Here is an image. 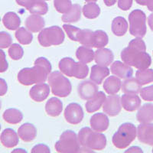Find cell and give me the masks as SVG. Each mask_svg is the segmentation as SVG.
<instances>
[{
	"mask_svg": "<svg viewBox=\"0 0 153 153\" xmlns=\"http://www.w3.org/2000/svg\"><path fill=\"white\" fill-rule=\"evenodd\" d=\"M146 45L141 38L132 39L121 52V59L129 66L139 70L147 69L152 64L151 56L146 52Z\"/></svg>",
	"mask_w": 153,
	"mask_h": 153,
	"instance_id": "cell-1",
	"label": "cell"
},
{
	"mask_svg": "<svg viewBox=\"0 0 153 153\" xmlns=\"http://www.w3.org/2000/svg\"><path fill=\"white\" fill-rule=\"evenodd\" d=\"M51 65L45 57H38L35 60L33 68L22 69L18 74V80L25 86L44 83L51 71Z\"/></svg>",
	"mask_w": 153,
	"mask_h": 153,
	"instance_id": "cell-2",
	"label": "cell"
},
{
	"mask_svg": "<svg viewBox=\"0 0 153 153\" xmlns=\"http://www.w3.org/2000/svg\"><path fill=\"white\" fill-rule=\"evenodd\" d=\"M80 146L86 152L90 150H103L106 146V138L101 132H96L89 127H84L78 133Z\"/></svg>",
	"mask_w": 153,
	"mask_h": 153,
	"instance_id": "cell-3",
	"label": "cell"
},
{
	"mask_svg": "<svg viewBox=\"0 0 153 153\" xmlns=\"http://www.w3.org/2000/svg\"><path fill=\"white\" fill-rule=\"evenodd\" d=\"M136 126L130 123H126L119 127L113 136V143L117 148L123 149L129 146L136 138Z\"/></svg>",
	"mask_w": 153,
	"mask_h": 153,
	"instance_id": "cell-4",
	"label": "cell"
},
{
	"mask_svg": "<svg viewBox=\"0 0 153 153\" xmlns=\"http://www.w3.org/2000/svg\"><path fill=\"white\" fill-rule=\"evenodd\" d=\"M59 69L64 74L77 79H84L88 75L89 68L83 62H75L71 57H65L60 61Z\"/></svg>",
	"mask_w": 153,
	"mask_h": 153,
	"instance_id": "cell-5",
	"label": "cell"
},
{
	"mask_svg": "<svg viewBox=\"0 0 153 153\" xmlns=\"http://www.w3.org/2000/svg\"><path fill=\"white\" fill-rule=\"evenodd\" d=\"M48 80L54 95L59 97H66L71 93V82L61 72L54 71L51 73Z\"/></svg>",
	"mask_w": 153,
	"mask_h": 153,
	"instance_id": "cell-6",
	"label": "cell"
},
{
	"mask_svg": "<svg viewBox=\"0 0 153 153\" xmlns=\"http://www.w3.org/2000/svg\"><path fill=\"white\" fill-rule=\"evenodd\" d=\"M55 149L61 153H76L80 151L78 136L71 130H67L61 135L60 139L55 143Z\"/></svg>",
	"mask_w": 153,
	"mask_h": 153,
	"instance_id": "cell-7",
	"label": "cell"
},
{
	"mask_svg": "<svg viewBox=\"0 0 153 153\" xmlns=\"http://www.w3.org/2000/svg\"><path fill=\"white\" fill-rule=\"evenodd\" d=\"M65 35L62 28L56 25L45 28L38 36L41 45L46 48L61 45L65 41Z\"/></svg>",
	"mask_w": 153,
	"mask_h": 153,
	"instance_id": "cell-8",
	"label": "cell"
},
{
	"mask_svg": "<svg viewBox=\"0 0 153 153\" xmlns=\"http://www.w3.org/2000/svg\"><path fill=\"white\" fill-rule=\"evenodd\" d=\"M129 33L136 38H143L146 34V16L140 9H136L129 15Z\"/></svg>",
	"mask_w": 153,
	"mask_h": 153,
	"instance_id": "cell-9",
	"label": "cell"
},
{
	"mask_svg": "<svg viewBox=\"0 0 153 153\" xmlns=\"http://www.w3.org/2000/svg\"><path fill=\"white\" fill-rule=\"evenodd\" d=\"M19 5L26 8L31 14L45 15L48 11V5L42 0H16Z\"/></svg>",
	"mask_w": 153,
	"mask_h": 153,
	"instance_id": "cell-10",
	"label": "cell"
},
{
	"mask_svg": "<svg viewBox=\"0 0 153 153\" xmlns=\"http://www.w3.org/2000/svg\"><path fill=\"white\" fill-rule=\"evenodd\" d=\"M84 116L83 109L78 103H70L65 108V118L69 123L73 125L79 124L84 119Z\"/></svg>",
	"mask_w": 153,
	"mask_h": 153,
	"instance_id": "cell-11",
	"label": "cell"
},
{
	"mask_svg": "<svg viewBox=\"0 0 153 153\" xmlns=\"http://www.w3.org/2000/svg\"><path fill=\"white\" fill-rule=\"evenodd\" d=\"M121 97L119 95H110L106 98L103 103V110L105 113L115 117L121 111Z\"/></svg>",
	"mask_w": 153,
	"mask_h": 153,
	"instance_id": "cell-12",
	"label": "cell"
},
{
	"mask_svg": "<svg viewBox=\"0 0 153 153\" xmlns=\"http://www.w3.org/2000/svg\"><path fill=\"white\" fill-rule=\"evenodd\" d=\"M77 92H78L79 97L82 100H89L94 97L96 94H97L98 87L94 82L85 80L79 84L78 87H77Z\"/></svg>",
	"mask_w": 153,
	"mask_h": 153,
	"instance_id": "cell-13",
	"label": "cell"
},
{
	"mask_svg": "<svg viewBox=\"0 0 153 153\" xmlns=\"http://www.w3.org/2000/svg\"><path fill=\"white\" fill-rule=\"evenodd\" d=\"M137 136L142 143L153 146V123H141L137 128Z\"/></svg>",
	"mask_w": 153,
	"mask_h": 153,
	"instance_id": "cell-14",
	"label": "cell"
},
{
	"mask_svg": "<svg viewBox=\"0 0 153 153\" xmlns=\"http://www.w3.org/2000/svg\"><path fill=\"white\" fill-rule=\"evenodd\" d=\"M91 129L98 132H103L106 131L110 125V120L106 114L98 113L94 114L91 118Z\"/></svg>",
	"mask_w": 153,
	"mask_h": 153,
	"instance_id": "cell-15",
	"label": "cell"
},
{
	"mask_svg": "<svg viewBox=\"0 0 153 153\" xmlns=\"http://www.w3.org/2000/svg\"><path fill=\"white\" fill-rule=\"evenodd\" d=\"M50 94V87L48 84L44 83H39L30 90L29 95L31 98L35 102H42L48 97Z\"/></svg>",
	"mask_w": 153,
	"mask_h": 153,
	"instance_id": "cell-16",
	"label": "cell"
},
{
	"mask_svg": "<svg viewBox=\"0 0 153 153\" xmlns=\"http://www.w3.org/2000/svg\"><path fill=\"white\" fill-rule=\"evenodd\" d=\"M112 74L122 79H128L132 77L133 70L129 65L120 61H116L110 67Z\"/></svg>",
	"mask_w": 153,
	"mask_h": 153,
	"instance_id": "cell-17",
	"label": "cell"
},
{
	"mask_svg": "<svg viewBox=\"0 0 153 153\" xmlns=\"http://www.w3.org/2000/svg\"><path fill=\"white\" fill-rule=\"evenodd\" d=\"M121 104L126 111L133 112L140 107L141 100L137 94H125L121 97Z\"/></svg>",
	"mask_w": 153,
	"mask_h": 153,
	"instance_id": "cell-18",
	"label": "cell"
},
{
	"mask_svg": "<svg viewBox=\"0 0 153 153\" xmlns=\"http://www.w3.org/2000/svg\"><path fill=\"white\" fill-rule=\"evenodd\" d=\"M18 135L24 142L29 143L33 141L37 136V129L33 124L26 123L19 128Z\"/></svg>",
	"mask_w": 153,
	"mask_h": 153,
	"instance_id": "cell-19",
	"label": "cell"
},
{
	"mask_svg": "<svg viewBox=\"0 0 153 153\" xmlns=\"http://www.w3.org/2000/svg\"><path fill=\"white\" fill-rule=\"evenodd\" d=\"M114 59V55L112 51L108 48H98L95 51V60L96 63L101 66L107 67L111 65Z\"/></svg>",
	"mask_w": 153,
	"mask_h": 153,
	"instance_id": "cell-20",
	"label": "cell"
},
{
	"mask_svg": "<svg viewBox=\"0 0 153 153\" xmlns=\"http://www.w3.org/2000/svg\"><path fill=\"white\" fill-rule=\"evenodd\" d=\"M25 24L28 31L35 33L43 29L45 25V22L44 18L40 15L31 14V16L27 18Z\"/></svg>",
	"mask_w": 153,
	"mask_h": 153,
	"instance_id": "cell-21",
	"label": "cell"
},
{
	"mask_svg": "<svg viewBox=\"0 0 153 153\" xmlns=\"http://www.w3.org/2000/svg\"><path fill=\"white\" fill-rule=\"evenodd\" d=\"M0 141L6 148H13L19 144V136L12 129L8 128L3 130L0 136Z\"/></svg>",
	"mask_w": 153,
	"mask_h": 153,
	"instance_id": "cell-22",
	"label": "cell"
},
{
	"mask_svg": "<svg viewBox=\"0 0 153 153\" xmlns=\"http://www.w3.org/2000/svg\"><path fill=\"white\" fill-rule=\"evenodd\" d=\"M110 74V70L107 67L101 66V65H94L91 68V73L90 78L97 85H100L103 79Z\"/></svg>",
	"mask_w": 153,
	"mask_h": 153,
	"instance_id": "cell-23",
	"label": "cell"
},
{
	"mask_svg": "<svg viewBox=\"0 0 153 153\" xmlns=\"http://www.w3.org/2000/svg\"><path fill=\"white\" fill-rule=\"evenodd\" d=\"M136 119L140 123H149L153 121V104L146 103L139 108Z\"/></svg>",
	"mask_w": 153,
	"mask_h": 153,
	"instance_id": "cell-24",
	"label": "cell"
},
{
	"mask_svg": "<svg viewBox=\"0 0 153 153\" xmlns=\"http://www.w3.org/2000/svg\"><path fill=\"white\" fill-rule=\"evenodd\" d=\"M106 98V95L102 91L97 92L94 97L87 100V102L86 103L85 107L87 111L89 113H92L99 110L104 103Z\"/></svg>",
	"mask_w": 153,
	"mask_h": 153,
	"instance_id": "cell-25",
	"label": "cell"
},
{
	"mask_svg": "<svg viewBox=\"0 0 153 153\" xmlns=\"http://www.w3.org/2000/svg\"><path fill=\"white\" fill-rule=\"evenodd\" d=\"M63 110V103L57 97H52L47 101L45 105V111L51 117H58Z\"/></svg>",
	"mask_w": 153,
	"mask_h": 153,
	"instance_id": "cell-26",
	"label": "cell"
},
{
	"mask_svg": "<svg viewBox=\"0 0 153 153\" xmlns=\"http://www.w3.org/2000/svg\"><path fill=\"white\" fill-rule=\"evenodd\" d=\"M81 17V6L78 4L72 5L71 9L63 15L61 19L64 22L74 23L80 21Z\"/></svg>",
	"mask_w": 153,
	"mask_h": 153,
	"instance_id": "cell-27",
	"label": "cell"
},
{
	"mask_svg": "<svg viewBox=\"0 0 153 153\" xmlns=\"http://www.w3.org/2000/svg\"><path fill=\"white\" fill-rule=\"evenodd\" d=\"M121 87H122V82L119 77L115 76H109L103 84V88L105 91L110 95L117 94L120 91Z\"/></svg>",
	"mask_w": 153,
	"mask_h": 153,
	"instance_id": "cell-28",
	"label": "cell"
},
{
	"mask_svg": "<svg viewBox=\"0 0 153 153\" xmlns=\"http://www.w3.org/2000/svg\"><path fill=\"white\" fill-rule=\"evenodd\" d=\"M4 26L12 31L18 29L21 25V19L16 13L13 12H9L4 16L2 19Z\"/></svg>",
	"mask_w": 153,
	"mask_h": 153,
	"instance_id": "cell-29",
	"label": "cell"
},
{
	"mask_svg": "<svg viewBox=\"0 0 153 153\" xmlns=\"http://www.w3.org/2000/svg\"><path fill=\"white\" fill-rule=\"evenodd\" d=\"M142 85L134 77L126 79L122 84V91L124 94H138L140 93Z\"/></svg>",
	"mask_w": 153,
	"mask_h": 153,
	"instance_id": "cell-30",
	"label": "cell"
},
{
	"mask_svg": "<svg viewBox=\"0 0 153 153\" xmlns=\"http://www.w3.org/2000/svg\"><path fill=\"white\" fill-rule=\"evenodd\" d=\"M112 31L117 36H123L128 29V23L123 17L118 16L112 22Z\"/></svg>",
	"mask_w": 153,
	"mask_h": 153,
	"instance_id": "cell-31",
	"label": "cell"
},
{
	"mask_svg": "<svg viewBox=\"0 0 153 153\" xmlns=\"http://www.w3.org/2000/svg\"><path fill=\"white\" fill-rule=\"evenodd\" d=\"M76 57L80 62L87 64V63H91V61H94L95 57V53L91 48L80 46L76 50Z\"/></svg>",
	"mask_w": 153,
	"mask_h": 153,
	"instance_id": "cell-32",
	"label": "cell"
},
{
	"mask_svg": "<svg viewBox=\"0 0 153 153\" xmlns=\"http://www.w3.org/2000/svg\"><path fill=\"white\" fill-rule=\"evenodd\" d=\"M109 42L107 34L103 30H97L94 31L92 38V47L101 48L106 46Z\"/></svg>",
	"mask_w": 153,
	"mask_h": 153,
	"instance_id": "cell-33",
	"label": "cell"
},
{
	"mask_svg": "<svg viewBox=\"0 0 153 153\" xmlns=\"http://www.w3.org/2000/svg\"><path fill=\"white\" fill-rule=\"evenodd\" d=\"M3 119L8 123L18 124L22 120L23 115L20 110L15 108H10L4 112Z\"/></svg>",
	"mask_w": 153,
	"mask_h": 153,
	"instance_id": "cell-34",
	"label": "cell"
},
{
	"mask_svg": "<svg viewBox=\"0 0 153 153\" xmlns=\"http://www.w3.org/2000/svg\"><path fill=\"white\" fill-rule=\"evenodd\" d=\"M82 11L84 16L89 19H96L100 14V9L99 5L95 2H88L86 4L82 9Z\"/></svg>",
	"mask_w": 153,
	"mask_h": 153,
	"instance_id": "cell-35",
	"label": "cell"
},
{
	"mask_svg": "<svg viewBox=\"0 0 153 153\" xmlns=\"http://www.w3.org/2000/svg\"><path fill=\"white\" fill-rule=\"evenodd\" d=\"M136 78L141 85H146L153 82V70H139L136 73Z\"/></svg>",
	"mask_w": 153,
	"mask_h": 153,
	"instance_id": "cell-36",
	"label": "cell"
},
{
	"mask_svg": "<svg viewBox=\"0 0 153 153\" xmlns=\"http://www.w3.org/2000/svg\"><path fill=\"white\" fill-rule=\"evenodd\" d=\"M16 38L19 42L22 45H26L31 43L33 40L32 34L25 28H19L16 32Z\"/></svg>",
	"mask_w": 153,
	"mask_h": 153,
	"instance_id": "cell-37",
	"label": "cell"
},
{
	"mask_svg": "<svg viewBox=\"0 0 153 153\" xmlns=\"http://www.w3.org/2000/svg\"><path fill=\"white\" fill-rule=\"evenodd\" d=\"M92 31L90 29H81L77 38V42H80L82 45L86 46L88 48L92 47V38H93Z\"/></svg>",
	"mask_w": 153,
	"mask_h": 153,
	"instance_id": "cell-38",
	"label": "cell"
},
{
	"mask_svg": "<svg viewBox=\"0 0 153 153\" xmlns=\"http://www.w3.org/2000/svg\"><path fill=\"white\" fill-rule=\"evenodd\" d=\"M9 55L12 59L18 61L24 55V50L19 44H12L9 48Z\"/></svg>",
	"mask_w": 153,
	"mask_h": 153,
	"instance_id": "cell-39",
	"label": "cell"
},
{
	"mask_svg": "<svg viewBox=\"0 0 153 153\" xmlns=\"http://www.w3.org/2000/svg\"><path fill=\"white\" fill-rule=\"evenodd\" d=\"M54 5L56 10L62 14L66 13L72 6L71 0H54Z\"/></svg>",
	"mask_w": 153,
	"mask_h": 153,
	"instance_id": "cell-40",
	"label": "cell"
},
{
	"mask_svg": "<svg viewBox=\"0 0 153 153\" xmlns=\"http://www.w3.org/2000/svg\"><path fill=\"white\" fill-rule=\"evenodd\" d=\"M63 28L67 33L68 36L69 37L70 39H71L74 42H77V38H78V35L80 31V28H77V27L73 26L71 25H63Z\"/></svg>",
	"mask_w": 153,
	"mask_h": 153,
	"instance_id": "cell-41",
	"label": "cell"
},
{
	"mask_svg": "<svg viewBox=\"0 0 153 153\" xmlns=\"http://www.w3.org/2000/svg\"><path fill=\"white\" fill-rule=\"evenodd\" d=\"M12 42V36L5 31H0V48L10 47Z\"/></svg>",
	"mask_w": 153,
	"mask_h": 153,
	"instance_id": "cell-42",
	"label": "cell"
},
{
	"mask_svg": "<svg viewBox=\"0 0 153 153\" xmlns=\"http://www.w3.org/2000/svg\"><path fill=\"white\" fill-rule=\"evenodd\" d=\"M140 96L144 100L153 101V85L141 89Z\"/></svg>",
	"mask_w": 153,
	"mask_h": 153,
	"instance_id": "cell-43",
	"label": "cell"
},
{
	"mask_svg": "<svg viewBox=\"0 0 153 153\" xmlns=\"http://www.w3.org/2000/svg\"><path fill=\"white\" fill-rule=\"evenodd\" d=\"M9 68V65L6 61L5 54L3 51L0 49V73L6 71Z\"/></svg>",
	"mask_w": 153,
	"mask_h": 153,
	"instance_id": "cell-44",
	"label": "cell"
},
{
	"mask_svg": "<svg viewBox=\"0 0 153 153\" xmlns=\"http://www.w3.org/2000/svg\"><path fill=\"white\" fill-rule=\"evenodd\" d=\"M38 152H42V153H50V149L48 146H47L45 144H39L37 146H34L32 149H31V153H38Z\"/></svg>",
	"mask_w": 153,
	"mask_h": 153,
	"instance_id": "cell-45",
	"label": "cell"
},
{
	"mask_svg": "<svg viewBox=\"0 0 153 153\" xmlns=\"http://www.w3.org/2000/svg\"><path fill=\"white\" fill-rule=\"evenodd\" d=\"M132 5V0H118V7L123 11L129 10Z\"/></svg>",
	"mask_w": 153,
	"mask_h": 153,
	"instance_id": "cell-46",
	"label": "cell"
},
{
	"mask_svg": "<svg viewBox=\"0 0 153 153\" xmlns=\"http://www.w3.org/2000/svg\"><path fill=\"white\" fill-rule=\"evenodd\" d=\"M136 2L140 5H146L149 10L153 12V0H136Z\"/></svg>",
	"mask_w": 153,
	"mask_h": 153,
	"instance_id": "cell-47",
	"label": "cell"
},
{
	"mask_svg": "<svg viewBox=\"0 0 153 153\" xmlns=\"http://www.w3.org/2000/svg\"><path fill=\"white\" fill-rule=\"evenodd\" d=\"M8 91V85L4 79L0 78V97L4 96Z\"/></svg>",
	"mask_w": 153,
	"mask_h": 153,
	"instance_id": "cell-48",
	"label": "cell"
},
{
	"mask_svg": "<svg viewBox=\"0 0 153 153\" xmlns=\"http://www.w3.org/2000/svg\"><path fill=\"white\" fill-rule=\"evenodd\" d=\"M148 23H149V25L150 28H151V30L153 31V13H152V14L149 16Z\"/></svg>",
	"mask_w": 153,
	"mask_h": 153,
	"instance_id": "cell-49",
	"label": "cell"
},
{
	"mask_svg": "<svg viewBox=\"0 0 153 153\" xmlns=\"http://www.w3.org/2000/svg\"><path fill=\"white\" fill-rule=\"evenodd\" d=\"M117 0H103L105 5H107V6H112L117 2Z\"/></svg>",
	"mask_w": 153,
	"mask_h": 153,
	"instance_id": "cell-50",
	"label": "cell"
},
{
	"mask_svg": "<svg viewBox=\"0 0 153 153\" xmlns=\"http://www.w3.org/2000/svg\"><path fill=\"white\" fill-rule=\"evenodd\" d=\"M143 152V151H142V149L140 148H139V147H132V148H130L129 149L127 150L126 152Z\"/></svg>",
	"mask_w": 153,
	"mask_h": 153,
	"instance_id": "cell-51",
	"label": "cell"
},
{
	"mask_svg": "<svg viewBox=\"0 0 153 153\" xmlns=\"http://www.w3.org/2000/svg\"><path fill=\"white\" fill-rule=\"evenodd\" d=\"M26 152V151H25L24 149H15L14 151H12V152Z\"/></svg>",
	"mask_w": 153,
	"mask_h": 153,
	"instance_id": "cell-52",
	"label": "cell"
},
{
	"mask_svg": "<svg viewBox=\"0 0 153 153\" xmlns=\"http://www.w3.org/2000/svg\"><path fill=\"white\" fill-rule=\"evenodd\" d=\"M87 2H96L97 0H85Z\"/></svg>",
	"mask_w": 153,
	"mask_h": 153,
	"instance_id": "cell-53",
	"label": "cell"
},
{
	"mask_svg": "<svg viewBox=\"0 0 153 153\" xmlns=\"http://www.w3.org/2000/svg\"><path fill=\"white\" fill-rule=\"evenodd\" d=\"M1 106H2V103H1V101H0V110H1Z\"/></svg>",
	"mask_w": 153,
	"mask_h": 153,
	"instance_id": "cell-54",
	"label": "cell"
},
{
	"mask_svg": "<svg viewBox=\"0 0 153 153\" xmlns=\"http://www.w3.org/2000/svg\"><path fill=\"white\" fill-rule=\"evenodd\" d=\"M42 1H49V0H42Z\"/></svg>",
	"mask_w": 153,
	"mask_h": 153,
	"instance_id": "cell-55",
	"label": "cell"
},
{
	"mask_svg": "<svg viewBox=\"0 0 153 153\" xmlns=\"http://www.w3.org/2000/svg\"><path fill=\"white\" fill-rule=\"evenodd\" d=\"M0 130H1V125H0Z\"/></svg>",
	"mask_w": 153,
	"mask_h": 153,
	"instance_id": "cell-56",
	"label": "cell"
},
{
	"mask_svg": "<svg viewBox=\"0 0 153 153\" xmlns=\"http://www.w3.org/2000/svg\"><path fill=\"white\" fill-rule=\"evenodd\" d=\"M152 152H153V149H152Z\"/></svg>",
	"mask_w": 153,
	"mask_h": 153,
	"instance_id": "cell-57",
	"label": "cell"
},
{
	"mask_svg": "<svg viewBox=\"0 0 153 153\" xmlns=\"http://www.w3.org/2000/svg\"><path fill=\"white\" fill-rule=\"evenodd\" d=\"M0 20H1V19H0Z\"/></svg>",
	"mask_w": 153,
	"mask_h": 153,
	"instance_id": "cell-58",
	"label": "cell"
}]
</instances>
